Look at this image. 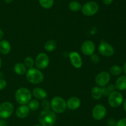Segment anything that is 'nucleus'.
I'll use <instances>...</instances> for the list:
<instances>
[{
	"label": "nucleus",
	"mask_w": 126,
	"mask_h": 126,
	"mask_svg": "<svg viewBox=\"0 0 126 126\" xmlns=\"http://www.w3.org/2000/svg\"><path fill=\"white\" fill-rule=\"evenodd\" d=\"M30 113V109L28 106L26 105H20L18 106L16 109V116L18 117V118L23 119L25 117H27Z\"/></svg>",
	"instance_id": "obj_15"
},
{
	"label": "nucleus",
	"mask_w": 126,
	"mask_h": 126,
	"mask_svg": "<svg viewBox=\"0 0 126 126\" xmlns=\"http://www.w3.org/2000/svg\"><path fill=\"white\" fill-rule=\"evenodd\" d=\"M116 88L119 91H124L126 90V75L119 76L116 80Z\"/></svg>",
	"instance_id": "obj_17"
},
{
	"label": "nucleus",
	"mask_w": 126,
	"mask_h": 126,
	"mask_svg": "<svg viewBox=\"0 0 126 126\" xmlns=\"http://www.w3.org/2000/svg\"><path fill=\"white\" fill-rule=\"evenodd\" d=\"M3 37H4V32L3 31H2V30L0 28V41L2 40V38H3Z\"/></svg>",
	"instance_id": "obj_34"
},
{
	"label": "nucleus",
	"mask_w": 126,
	"mask_h": 126,
	"mask_svg": "<svg viewBox=\"0 0 126 126\" xmlns=\"http://www.w3.org/2000/svg\"><path fill=\"white\" fill-rule=\"evenodd\" d=\"M25 74L27 80L31 84H39L44 80V74L37 68L32 67L28 69Z\"/></svg>",
	"instance_id": "obj_3"
},
{
	"label": "nucleus",
	"mask_w": 126,
	"mask_h": 126,
	"mask_svg": "<svg viewBox=\"0 0 126 126\" xmlns=\"http://www.w3.org/2000/svg\"><path fill=\"white\" fill-rule=\"evenodd\" d=\"M39 126V125H34V126Z\"/></svg>",
	"instance_id": "obj_40"
},
{
	"label": "nucleus",
	"mask_w": 126,
	"mask_h": 126,
	"mask_svg": "<svg viewBox=\"0 0 126 126\" xmlns=\"http://www.w3.org/2000/svg\"><path fill=\"white\" fill-rule=\"evenodd\" d=\"M42 107L44 110H50V102L49 100L44 99L43 100L41 103Z\"/></svg>",
	"instance_id": "obj_27"
},
{
	"label": "nucleus",
	"mask_w": 126,
	"mask_h": 126,
	"mask_svg": "<svg viewBox=\"0 0 126 126\" xmlns=\"http://www.w3.org/2000/svg\"><path fill=\"white\" fill-rule=\"evenodd\" d=\"M123 96L121 93L118 91H114L108 95V104L111 107L117 108L119 107L123 103Z\"/></svg>",
	"instance_id": "obj_5"
},
{
	"label": "nucleus",
	"mask_w": 126,
	"mask_h": 126,
	"mask_svg": "<svg viewBox=\"0 0 126 126\" xmlns=\"http://www.w3.org/2000/svg\"><path fill=\"white\" fill-rule=\"evenodd\" d=\"M32 95L38 100H43L47 97V91L40 87L34 88L32 91Z\"/></svg>",
	"instance_id": "obj_16"
},
{
	"label": "nucleus",
	"mask_w": 126,
	"mask_h": 126,
	"mask_svg": "<svg viewBox=\"0 0 126 126\" xmlns=\"http://www.w3.org/2000/svg\"><path fill=\"white\" fill-rule=\"evenodd\" d=\"M11 50V45L9 42L6 40L0 41V52L3 54H7Z\"/></svg>",
	"instance_id": "obj_18"
},
{
	"label": "nucleus",
	"mask_w": 126,
	"mask_h": 126,
	"mask_svg": "<svg viewBox=\"0 0 126 126\" xmlns=\"http://www.w3.org/2000/svg\"><path fill=\"white\" fill-rule=\"evenodd\" d=\"M28 104L30 110L32 111H36L39 107V102L36 100H31Z\"/></svg>",
	"instance_id": "obj_25"
},
{
	"label": "nucleus",
	"mask_w": 126,
	"mask_h": 126,
	"mask_svg": "<svg viewBox=\"0 0 126 126\" xmlns=\"http://www.w3.org/2000/svg\"><path fill=\"white\" fill-rule=\"evenodd\" d=\"M1 58H0V68H1Z\"/></svg>",
	"instance_id": "obj_39"
},
{
	"label": "nucleus",
	"mask_w": 126,
	"mask_h": 126,
	"mask_svg": "<svg viewBox=\"0 0 126 126\" xmlns=\"http://www.w3.org/2000/svg\"><path fill=\"white\" fill-rule=\"evenodd\" d=\"M36 67L38 69H45L49 64V58L46 53H41L37 55L34 61Z\"/></svg>",
	"instance_id": "obj_10"
},
{
	"label": "nucleus",
	"mask_w": 126,
	"mask_h": 126,
	"mask_svg": "<svg viewBox=\"0 0 126 126\" xmlns=\"http://www.w3.org/2000/svg\"><path fill=\"white\" fill-rule=\"evenodd\" d=\"M38 119L42 126H52L56 122L57 116L54 111L43 110L39 113Z\"/></svg>",
	"instance_id": "obj_1"
},
{
	"label": "nucleus",
	"mask_w": 126,
	"mask_h": 126,
	"mask_svg": "<svg viewBox=\"0 0 126 126\" xmlns=\"http://www.w3.org/2000/svg\"><path fill=\"white\" fill-rule=\"evenodd\" d=\"M50 108L55 113H62L67 108L66 101L61 96H55L50 101Z\"/></svg>",
	"instance_id": "obj_4"
},
{
	"label": "nucleus",
	"mask_w": 126,
	"mask_h": 126,
	"mask_svg": "<svg viewBox=\"0 0 126 126\" xmlns=\"http://www.w3.org/2000/svg\"><path fill=\"white\" fill-rule=\"evenodd\" d=\"M123 71H124V72L125 73L126 75V62L125 63V64H124V65H123Z\"/></svg>",
	"instance_id": "obj_36"
},
{
	"label": "nucleus",
	"mask_w": 126,
	"mask_h": 126,
	"mask_svg": "<svg viewBox=\"0 0 126 126\" xmlns=\"http://www.w3.org/2000/svg\"><path fill=\"white\" fill-rule=\"evenodd\" d=\"M107 88V90H108V92L110 93L113 92V91H115V89H116V86H115V85H114V84H110L109 85H108V86H106Z\"/></svg>",
	"instance_id": "obj_31"
},
{
	"label": "nucleus",
	"mask_w": 126,
	"mask_h": 126,
	"mask_svg": "<svg viewBox=\"0 0 126 126\" xmlns=\"http://www.w3.org/2000/svg\"><path fill=\"white\" fill-rule=\"evenodd\" d=\"M14 72L19 75H24L27 72V67L25 65V64L22 63H18L15 64L14 67Z\"/></svg>",
	"instance_id": "obj_19"
},
{
	"label": "nucleus",
	"mask_w": 126,
	"mask_h": 126,
	"mask_svg": "<svg viewBox=\"0 0 126 126\" xmlns=\"http://www.w3.org/2000/svg\"><path fill=\"white\" fill-rule=\"evenodd\" d=\"M2 77H3V74H2V72H0V79H2Z\"/></svg>",
	"instance_id": "obj_38"
},
{
	"label": "nucleus",
	"mask_w": 126,
	"mask_h": 126,
	"mask_svg": "<svg viewBox=\"0 0 126 126\" xmlns=\"http://www.w3.org/2000/svg\"><path fill=\"white\" fill-rule=\"evenodd\" d=\"M7 86V82L4 79H0V90L4 89Z\"/></svg>",
	"instance_id": "obj_29"
},
{
	"label": "nucleus",
	"mask_w": 126,
	"mask_h": 126,
	"mask_svg": "<svg viewBox=\"0 0 126 126\" xmlns=\"http://www.w3.org/2000/svg\"><path fill=\"white\" fill-rule=\"evenodd\" d=\"M23 64H25L26 67L28 68V69H30V68L33 67V66H34V61L32 57L27 56V58L25 59L24 63H23Z\"/></svg>",
	"instance_id": "obj_26"
},
{
	"label": "nucleus",
	"mask_w": 126,
	"mask_h": 126,
	"mask_svg": "<svg viewBox=\"0 0 126 126\" xmlns=\"http://www.w3.org/2000/svg\"><path fill=\"white\" fill-rule=\"evenodd\" d=\"M69 59L74 67L79 69L82 65V61L80 54L76 51H71L69 53Z\"/></svg>",
	"instance_id": "obj_13"
},
{
	"label": "nucleus",
	"mask_w": 126,
	"mask_h": 126,
	"mask_svg": "<svg viewBox=\"0 0 126 126\" xmlns=\"http://www.w3.org/2000/svg\"><path fill=\"white\" fill-rule=\"evenodd\" d=\"M81 100L77 96L70 97L66 101V107L70 110H76L81 106Z\"/></svg>",
	"instance_id": "obj_14"
},
{
	"label": "nucleus",
	"mask_w": 126,
	"mask_h": 126,
	"mask_svg": "<svg viewBox=\"0 0 126 126\" xmlns=\"http://www.w3.org/2000/svg\"><path fill=\"white\" fill-rule=\"evenodd\" d=\"M0 126H7L6 121L4 120H0Z\"/></svg>",
	"instance_id": "obj_33"
},
{
	"label": "nucleus",
	"mask_w": 126,
	"mask_h": 126,
	"mask_svg": "<svg viewBox=\"0 0 126 126\" xmlns=\"http://www.w3.org/2000/svg\"><path fill=\"white\" fill-rule=\"evenodd\" d=\"M111 79V74L107 71H102L98 73L95 77V82L97 86L100 87L106 86L110 82Z\"/></svg>",
	"instance_id": "obj_9"
},
{
	"label": "nucleus",
	"mask_w": 126,
	"mask_h": 126,
	"mask_svg": "<svg viewBox=\"0 0 126 126\" xmlns=\"http://www.w3.org/2000/svg\"><path fill=\"white\" fill-rule=\"evenodd\" d=\"M39 4L44 9H50L53 6L54 0H39Z\"/></svg>",
	"instance_id": "obj_24"
},
{
	"label": "nucleus",
	"mask_w": 126,
	"mask_h": 126,
	"mask_svg": "<svg viewBox=\"0 0 126 126\" xmlns=\"http://www.w3.org/2000/svg\"><path fill=\"white\" fill-rule=\"evenodd\" d=\"M123 69L119 65H113L110 69V74L114 76H118L123 72Z\"/></svg>",
	"instance_id": "obj_22"
},
{
	"label": "nucleus",
	"mask_w": 126,
	"mask_h": 126,
	"mask_svg": "<svg viewBox=\"0 0 126 126\" xmlns=\"http://www.w3.org/2000/svg\"><path fill=\"white\" fill-rule=\"evenodd\" d=\"M123 108H124V111L126 112V99L124 100V102H123Z\"/></svg>",
	"instance_id": "obj_35"
},
{
	"label": "nucleus",
	"mask_w": 126,
	"mask_h": 126,
	"mask_svg": "<svg viewBox=\"0 0 126 126\" xmlns=\"http://www.w3.org/2000/svg\"><path fill=\"white\" fill-rule=\"evenodd\" d=\"M82 6L79 2L76 1H71L69 4V9L73 12H78L81 10Z\"/></svg>",
	"instance_id": "obj_23"
},
{
	"label": "nucleus",
	"mask_w": 126,
	"mask_h": 126,
	"mask_svg": "<svg viewBox=\"0 0 126 126\" xmlns=\"http://www.w3.org/2000/svg\"><path fill=\"white\" fill-rule=\"evenodd\" d=\"M5 2H6V3L7 4H9V3H11V2L13 1V0H4Z\"/></svg>",
	"instance_id": "obj_37"
},
{
	"label": "nucleus",
	"mask_w": 126,
	"mask_h": 126,
	"mask_svg": "<svg viewBox=\"0 0 126 126\" xmlns=\"http://www.w3.org/2000/svg\"><path fill=\"white\" fill-rule=\"evenodd\" d=\"M90 56H91V58H90L91 61L94 64H98L100 62V57L98 54L94 53Z\"/></svg>",
	"instance_id": "obj_28"
},
{
	"label": "nucleus",
	"mask_w": 126,
	"mask_h": 126,
	"mask_svg": "<svg viewBox=\"0 0 126 126\" xmlns=\"http://www.w3.org/2000/svg\"><path fill=\"white\" fill-rule=\"evenodd\" d=\"M57 46V43L54 40H49L46 42L44 49L47 52H52L55 50Z\"/></svg>",
	"instance_id": "obj_21"
},
{
	"label": "nucleus",
	"mask_w": 126,
	"mask_h": 126,
	"mask_svg": "<svg viewBox=\"0 0 126 126\" xmlns=\"http://www.w3.org/2000/svg\"><path fill=\"white\" fill-rule=\"evenodd\" d=\"M102 1L105 5H110L113 2V0H102Z\"/></svg>",
	"instance_id": "obj_32"
},
{
	"label": "nucleus",
	"mask_w": 126,
	"mask_h": 126,
	"mask_svg": "<svg viewBox=\"0 0 126 126\" xmlns=\"http://www.w3.org/2000/svg\"><path fill=\"white\" fill-rule=\"evenodd\" d=\"M32 93L27 88L21 87L17 89L15 93V98L19 105H27L32 100Z\"/></svg>",
	"instance_id": "obj_2"
},
{
	"label": "nucleus",
	"mask_w": 126,
	"mask_h": 126,
	"mask_svg": "<svg viewBox=\"0 0 126 126\" xmlns=\"http://www.w3.org/2000/svg\"><path fill=\"white\" fill-rule=\"evenodd\" d=\"M98 53L105 57H110L114 54V49L112 45L105 41H101L98 48Z\"/></svg>",
	"instance_id": "obj_8"
},
{
	"label": "nucleus",
	"mask_w": 126,
	"mask_h": 126,
	"mask_svg": "<svg viewBox=\"0 0 126 126\" xmlns=\"http://www.w3.org/2000/svg\"><path fill=\"white\" fill-rule=\"evenodd\" d=\"M14 110L12 103L9 101H4L0 105V117L1 119H7L12 116Z\"/></svg>",
	"instance_id": "obj_7"
},
{
	"label": "nucleus",
	"mask_w": 126,
	"mask_h": 126,
	"mask_svg": "<svg viewBox=\"0 0 126 126\" xmlns=\"http://www.w3.org/2000/svg\"><path fill=\"white\" fill-rule=\"evenodd\" d=\"M116 126H126V117L119 120L116 123Z\"/></svg>",
	"instance_id": "obj_30"
},
{
	"label": "nucleus",
	"mask_w": 126,
	"mask_h": 126,
	"mask_svg": "<svg viewBox=\"0 0 126 126\" xmlns=\"http://www.w3.org/2000/svg\"><path fill=\"white\" fill-rule=\"evenodd\" d=\"M81 49L85 56H91L95 51V44L92 41L86 40L82 44Z\"/></svg>",
	"instance_id": "obj_12"
},
{
	"label": "nucleus",
	"mask_w": 126,
	"mask_h": 126,
	"mask_svg": "<svg viewBox=\"0 0 126 126\" xmlns=\"http://www.w3.org/2000/svg\"><path fill=\"white\" fill-rule=\"evenodd\" d=\"M92 114L95 120L97 121L102 120L105 117L107 114V109L103 105L98 104L94 107L92 111Z\"/></svg>",
	"instance_id": "obj_11"
},
{
	"label": "nucleus",
	"mask_w": 126,
	"mask_h": 126,
	"mask_svg": "<svg viewBox=\"0 0 126 126\" xmlns=\"http://www.w3.org/2000/svg\"><path fill=\"white\" fill-rule=\"evenodd\" d=\"M99 10V5L95 1H89L85 3L81 8L82 13L84 16H92L97 13Z\"/></svg>",
	"instance_id": "obj_6"
},
{
	"label": "nucleus",
	"mask_w": 126,
	"mask_h": 126,
	"mask_svg": "<svg viewBox=\"0 0 126 126\" xmlns=\"http://www.w3.org/2000/svg\"><path fill=\"white\" fill-rule=\"evenodd\" d=\"M91 96L94 100H98L103 96L102 87L98 86H95L91 90Z\"/></svg>",
	"instance_id": "obj_20"
}]
</instances>
